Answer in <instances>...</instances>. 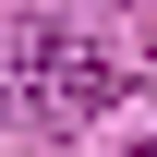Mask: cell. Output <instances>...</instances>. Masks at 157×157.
<instances>
[{
  "mask_svg": "<svg viewBox=\"0 0 157 157\" xmlns=\"http://www.w3.org/2000/svg\"><path fill=\"white\" fill-rule=\"evenodd\" d=\"M12 85H24V109L36 121H60V133H85V121H109L121 109V60L97 48V36H60V24H36V36L12 48Z\"/></svg>",
  "mask_w": 157,
  "mask_h": 157,
  "instance_id": "cell-1",
  "label": "cell"
},
{
  "mask_svg": "<svg viewBox=\"0 0 157 157\" xmlns=\"http://www.w3.org/2000/svg\"><path fill=\"white\" fill-rule=\"evenodd\" d=\"M145 157H157V145H145Z\"/></svg>",
  "mask_w": 157,
  "mask_h": 157,
  "instance_id": "cell-2",
  "label": "cell"
}]
</instances>
